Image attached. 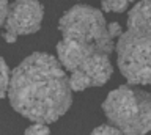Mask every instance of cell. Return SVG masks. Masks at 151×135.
I'll return each mask as SVG.
<instances>
[{
    "label": "cell",
    "mask_w": 151,
    "mask_h": 135,
    "mask_svg": "<svg viewBox=\"0 0 151 135\" xmlns=\"http://www.w3.org/2000/svg\"><path fill=\"white\" fill-rule=\"evenodd\" d=\"M8 99L24 118L41 124L55 123L73 104L69 76L54 55L35 52L9 74Z\"/></svg>",
    "instance_id": "cell-1"
},
{
    "label": "cell",
    "mask_w": 151,
    "mask_h": 135,
    "mask_svg": "<svg viewBox=\"0 0 151 135\" xmlns=\"http://www.w3.org/2000/svg\"><path fill=\"white\" fill-rule=\"evenodd\" d=\"M116 63L129 85H151V2L127 13V27L115 44Z\"/></svg>",
    "instance_id": "cell-2"
},
{
    "label": "cell",
    "mask_w": 151,
    "mask_h": 135,
    "mask_svg": "<svg viewBox=\"0 0 151 135\" xmlns=\"http://www.w3.org/2000/svg\"><path fill=\"white\" fill-rule=\"evenodd\" d=\"M57 60L69 71V86L73 91H83L91 86H102L112 77L110 54L98 46L73 39H61L57 44Z\"/></svg>",
    "instance_id": "cell-3"
},
{
    "label": "cell",
    "mask_w": 151,
    "mask_h": 135,
    "mask_svg": "<svg viewBox=\"0 0 151 135\" xmlns=\"http://www.w3.org/2000/svg\"><path fill=\"white\" fill-rule=\"evenodd\" d=\"M102 111L123 135L151 132V94L134 85H121L102 102Z\"/></svg>",
    "instance_id": "cell-4"
},
{
    "label": "cell",
    "mask_w": 151,
    "mask_h": 135,
    "mask_svg": "<svg viewBox=\"0 0 151 135\" xmlns=\"http://www.w3.org/2000/svg\"><path fill=\"white\" fill-rule=\"evenodd\" d=\"M61 39H73L98 46L104 52L112 54L115 49L113 38L109 33L107 22L101 10L88 5L69 8L58 21Z\"/></svg>",
    "instance_id": "cell-5"
},
{
    "label": "cell",
    "mask_w": 151,
    "mask_h": 135,
    "mask_svg": "<svg viewBox=\"0 0 151 135\" xmlns=\"http://www.w3.org/2000/svg\"><path fill=\"white\" fill-rule=\"evenodd\" d=\"M42 17H44V6L38 2H21L9 3L6 19L3 24V39L6 43H14L17 36L33 35L40 30Z\"/></svg>",
    "instance_id": "cell-6"
},
{
    "label": "cell",
    "mask_w": 151,
    "mask_h": 135,
    "mask_svg": "<svg viewBox=\"0 0 151 135\" xmlns=\"http://www.w3.org/2000/svg\"><path fill=\"white\" fill-rule=\"evenodd\" d=\"M9 69L3 57H0V101L8 94V86H9Z\"/></svg>",
    "instance_id": "cell-7"
},
{
    "label": "cell",
    "mask_w": 151,
    "mask_h": 135,
    "mask_svg": "<svg viewBox=\"0 0 151 135\" xmlns=\"http://www.w3.org/2000/svg\"><path fill=\"white\" fill-rule=\"evenodd\" d=\"M101 8L107 13H124L127 8H129V3L127 2H116V0H110V2H102L101 3Z\"/></svg>",
    "instance_id": "cell-8"
},
{
    "label": "cell",
    "mask_w": 151,
    "mask_h": 135,
    "mask_svg": "<svg viewBox=\"0 0 151 135\" xmlns=\"http://www.w3.org/2000/svg\"><path fill=\"white\" fill-rule=\"evenodd\" d=\"M24 135H50V129L47 124L41 123H33L32 126H28L25 129Z\"/></svg>",
    "instance_id": "cell-9"
},
{
    "label": "cell",
    "mask_w": 151,
    "mask_h": 135,
    "mask_svg": "<svg viewBox=\"0 0 151 135\" xmlns=\"http://www.w3.org/2000/svg\"><path fill=\"white\" fill-rule=\"evenodd\" d=\"M90 135H123V134L115 127V126L101 124V126H98L96 129H93V132L90 134Z\"/></svg>",
    "instance_id": "cell-10"
},
{
    "label": "cell",
    "mask_w": 151,
    "mask_h": 135,
    "mask_svg": "<svg viewBox=\"0 0 151 135\" xmlns=\"http://www.w3.org/2000/svg\"><path fill=\"white\" fill-rule=\"evenodd\" d=\"M107 29H109V33H110V36L113 39L120 38V36L123 35V29H121V25L118 24V22H110V24H107Z\"/></svg>",
    "instance_id": "cell-11"
},
{
    "label": "cell",
    "mask_w": 151,
    "mask_h": 135,
    "mask_svg": "<svg viewBox=\"0 0 151 135\" xmlns=\"http://www.w3.org/2000/svg\"><path fill=\"white\" fill-rule=\"evenodd\" d=\"M8 6L9 3L8 2H0V27H3L5 24V19H6V13H8Z\"/></svg>",
    "instance_id": "cell-12"
}]
</instances>
